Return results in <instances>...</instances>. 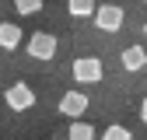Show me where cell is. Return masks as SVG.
<instances>
[{
    "mask_svg": "<svg viewBox=\"0 0 147 140\" xmlns=\"http://www.w3.org/2000/svg\"><path fill=\"white\" fill-rule=\"evenodd\" d=\"M144 32H147V21H144Z\"/></svg>",
    "mask_w": 147,
    "mask_h": 140,
    "instance_id": "cell-13",
    "label": "cell"
},
{
    "mask_svg": "<svg viewBox=\"0 0 147 140\" xmlns=\"http://www.w3.org/2000/svg\"><path fill=\"white\" fill-rule=\"evenodd\" d=\"M28 56L53 60V56H56V35H53V32H35L32 39H28Z\"/></svg>",
    "mask_w": 147,
    "mask_h": 140,
    "instance_id": "cell-4",
    "label": "cell"
},
{
    "mask_svg": "<svg viewBox=\"0 0 147 140\" xmlns=\"http://www.w3.org/2000/svg\"><path fill=\"white\" fill-rule=\"evenodd\" d=\"M14 11L18 14H39L42 11V0H14Z\"/></svg>",
    "mask_w": 147,
    "mask_h": 140,
    "instance_id": "cell-11",
    "label": "cell"
},
{
    "mask_svg": "<svg viewBox=\"0 0 147 140\" xmlns=\"http://www.w3.org/2000/svg\"><path fill=\"white\" fill-rule=\"evenodd\" d=\"M144 4H147V0H144Z\"/></svg>",
    "mask_w": 147,
    "mask_h": 140,
    "instance_id": "cell-14",
    "label": "cell"
},
{
    "mask_svg": "<svg viewBox=\"0 0 147 140\" xmlns=\"http://www.w3.org/2000/svg\"><path fill=\"white\" fill-rule=\"evenodd\" d=\"M102 140H133V137H130V130H126V126L112 122V126H109V130L102 133Z\"/></svg>",
    "mask_w": 147,
    "mask_h": 140,
    "instance_id": "cell-10",
    "label": "cell"
},
{
    "mask_svg": "<svg viewBox=\"0 0 147 140\" xmlns=\"http://www.w3.org/2000/svg\"><path fill=\"white\" fill-rule=\"evenodd\" d=\"M67 11L74 18H95L98 4H95V0H67Z\"/></svg>",
    "mask_w": 147,
    "mask_h": 140,
    "instance_id": "cell-9",
    "label": "cell"
},
{
    "mask_svg": "<svg viewBox=\"0 0 147 140\" xmlns=\"http://www.w3.org/2000/svg\"><path fill=\"white\" fill-rule=\"evenodd\" d=\"M60 112L70 116V119H81V116L88 112V95H84V91H67V95L60 98Z\"/></svg>",
    "mask_w": 147,
    "mask_h": 140,
    "instance_id": "cell-5",
    "label": "cell"
},
{
    "mask_svg": "<svg viewBox=\"0 0 147 140\" xmlns=\"http://www.w3.org/2000/svg\"><path fill=\"white\" fill-rule=\"evenodd\" d=\"M18 46H21V28H18V25H11V21H4V25H0V49H18Z\"/></svg>",
    "mask_w": 147,
    "mask_h": 140,
    "instance_id": "cell-7",
    "label": "cell"
},
{
    "mask_svg": "<svg viewBox=\"0 0 147 140\" xmlns=\"http://www.w3.org/2000/svg\"><path fill=\"white\" fill-rule=\"evenodd\" d=\"M4 102L11 105L14 112H25V109H32V105H35V91H32L25 81H18V84H11L7 91H4Z\"/></svg>",
    "mask_w": 147,
    "mask_h": 140,
    "instance_id": "cell-3",
    "label": "cell"
},
{
    "mask_svg": "<svg viewBox=\"0 0 147 140\" xmlns=\"http://www.w3.org/2000/svg\"><path fill=\"white\" fill-rule=\"evenodd\" d=\"M123 70H144L147 67V52L140 46H130V49H123V56H119Z\"/></svg>",
    "mask_w": 147,
    "mask_h": 140,
    "instance_id": "cell-6",
    "label": "cell"
},
{
    "mask_svg": "<svg viewBox=\"0 0 147 140\" xmlns=\"http://www.w3.org/2000/svg\"><path fill=\"white\" fill-rule=\"evenodd\" d=\"M70 74H74V81H77V84H98L102 74H105V67H102L98 56H77V60H74V67H70Z\"/></svg>",
    "mask_w": 147,
    "mask_h": 140,
    "instance_id": "cell-1",
    "label": "cell"
},
{
    "mask_svg": "<svg viewBox=\"0 0 147 140\" xmlns=\"http://www.w3.org/2000/svg\"><path fill=\"white\" fill-rule=\"evenodd\" d=\"M140 119H144V122H147V98H144V102H140Z\"/></svg>",
    "mask_w": 147,
    "mask_h": 140,
    "instance_id": "cell-12",
    "label": "cell"
},
{
    "mask_svg": "<svg viewBox=\"0 0 147 140\" xmlns=\"http://www.w3.org/2000/svg\"><path fill=\"white\" fill-rule=\"evenodd\" d=\"M123 7H116V4H98V11H95V28H102V32H119L123 28Z\"/></svg>",
    "mask_w": 147,
    "mask_h": 140,
    "instance_id": "cell-2",
    "label": "cell"
},
{
    "mask_svg": "<svg viewBox=\"0 0 147 140\" xmlns=\"http://www.w3.org/2000/svg\"><path fill=\"white\" fill-rule=\"evenodd\" d=\"M67 140H95V126L84 119H74L70 130H67Z\"/></svg>",
    "mask_w": 147,
    "mask_h": 140,
    "instance_id": "cell-8",
    "label": "cell"
}]
</instances>
